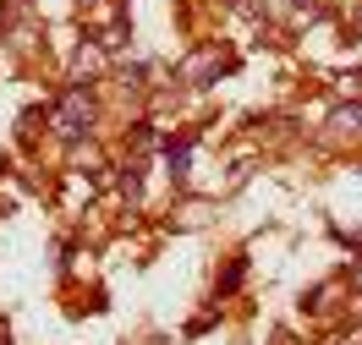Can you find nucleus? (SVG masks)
I'll list each match as a JSON object with an SVG mask.
<instances>
[{"label": "nucleus", "mask_w": 362, "mask_h": 345, "mask_svg": "<svg viewBox=\"0 0 362 345\" xmlns=\"http://www.w3.org/2000/svg\"><path fill=\"white\" fill-rule=\"evenodd\" d=\"M61 143H77V138H88L93 132V99L83 88H71L66 99H61V110H55V126H49Z\"/></svg>", "instance_id": "obj_1"}, {"label": "nucleus", "mask_w": 362, "mask_h": 345, "mask_svg": "<svg viewBox=\"0 0 362 345\" xmlns=\"http://www.w3.org/2000/svg\"><path fill=\"white\" fill-rule=\"evenodd\" d=\"M335 126H340V132H362V104H357V110H340Z\"/></svg>", "instance_id": "obj_2"}]
</instances>
